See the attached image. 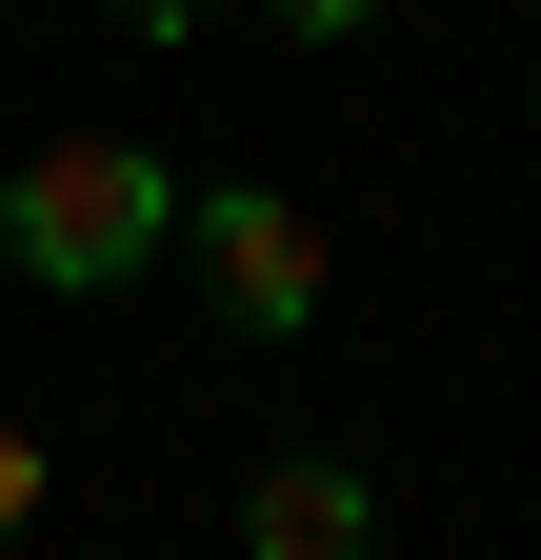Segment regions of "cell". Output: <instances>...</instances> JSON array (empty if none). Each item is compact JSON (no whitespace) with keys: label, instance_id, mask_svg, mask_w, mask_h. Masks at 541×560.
Here are the masks:
<instances>
[{"label":"cell","instance_id":"cell-1","mask_svg":"<svg viewBox=\"0 0 541 560\" xmlns=\"http://www.w3.org/2000/svg\"><path fill=\"white\" fill-rule=\"evenodd\" d=\"M161 241H181V180L141 140H41V161L0 180V260H21L41 301H101V280H141Z\"/></svg>","mask_w":541,"mask_h":560},{"label":"cell","instance_id":"cell-2","mask_svg":"<svg viewBox=\"0 0 541 560\" xmlns=\"http://www.w3.org/2000/svg\"><path fill=\"white\" fill-rule=\"evenodd\" d=\"M181 241H200V301H221L241 340H301V320H321V221H301V200L200 180V200H181Z\"/></svg>","mask_w":541,"mask_h":560},{"label":"cell","instance_id":"cell-3","mask_svg":"<svg viewBox=\"0 0 541 560\" xmlns=\"http://www.w3.org/2000/svg\"><path fill=\"white\" fill-rule=\"evenodd\" d=\"M241 560H381V501L342 460H261L241 480Z\"/></svg>","mask_w":541,"mask_h":560},{"label":"cell","instance_id":"cell-4","mask_svg":"<svg viewBox=\"0 0 541 560\" xmlns=\"http://www.w3.org/2000/svg\"><path fill=\"white\" fill-rule=\"evenodd\" d=\"M21 521H41V441L0 420V540H21Z\"/></svg>","mask_w":541,"mask_h":560},{"label":"cell","instance_id":"cell-5","mask_svg":"<svg viewBox=\"0 0 541 560\" xmlns=\"http://www.w3.org/2000/svg\"><path fill=\"white\" fill-rule=\"evenodd\" d=\"M261 21H301V40H361V21H381V0H261Z\"/></svg>","mask_w":541,"mask_h":560},{"label":"cell","instance_id":"cell-6","mask_svg":"<svg viewBox=\"0 0 541 560\" xmlns=\"http://www.w3.org/2000/svg\"><path fill=\"white\" fill-rule=\"evenodd\" d=\"M101 21H141V40H200V21H221V0H101Z\"/></svg>","mask_w":541,"mask_h":560}]
</instances>
